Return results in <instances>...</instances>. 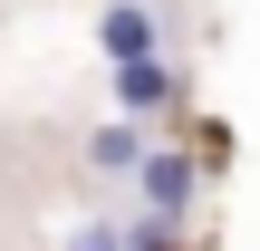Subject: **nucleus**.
<instances>
[{
    "mask_svg": "<svg viewBox=\"0 0 260 251\" xmlns=\"http://www.w3.org/2000/svg\"><path fill=\"white\" fill-rule=\"evenodd\" d=\"M106 58H116V68H135V58H154V19H145L135 0H116V10H106Z\"/></svg>",
    "mask_w": 260,
    "mask_h": 251,
    "instance_id": "nucleus-1",
    "label": "nucleus"
},
{
    "mask_svg": "<svg viewBox=\"0 0 260 251\" xmlns=\"http://www.w3.org/2000/svg\"><path fill=\"white\" fill-rule=\"evenodd\" d=\"M145 193H154V213L174 222V213L193 203V155H145Z\"/></svg>",
    "mask_w": 260,
    "mask_h": 251,
    "instance_id": "nucleus-2",
    "label": "nucleus"
},
{
    "mask_svg": "<svg viewBox=\"0 0 260 251\" xmlns=\"http://www.w3.org/2000/svg\"><path fill=\"white\" fill-rule=\"evenodd\" d=\"M164 97H174L164 58H135V68H116V106H135V116H145V106H164Z\"/></svg>",
    "mask_w": 260,
    "mask_h": 251,
    "instance_id": "nucleus-3",
    "label": "nucleus"
},
{
    "mask_svg": "<svg viewBox=\"0 0 260 251\" xmlns=\"http://www.w3.org/2000/svg\"><path fill=\"white\" fill-rule=\"evenodd\" d=\"M87 164H106V174H135V164H145V135H135V126H96V135H87Z\"/></svg>",
    "mask_w": 260,
    "mask_h": 251,
    "instance_id": "nucleus-4",
    "label": "nucleus"
},
{
    "mask_svg": "<svg viewBox=\"0 0 260 251\" xmlns=\"http://www.w3.org/2000/svg\"><path fill=\"white\" fill-rule=\"evenodd\" d=\"M125 251H174V222H164V213H145V222H125Z\"/></svg>",
    "mask_w": 260,
    "mask_h": 251,
    "instance_id": "nucleus-5",
    "label": "nucleus"
},
{
    "mask_svg": "<svg viewBox=\"0 0 260 251\" xmlns=\"http://www.w3.org/2000/svg\"><path fill=\"white\" fill-rule=\"evenodd\" d=\"M68 251H125V232H116V222H87V232H77Z\"/></svg>",
    "mask_w": 260,
    "mask_h": 251,
    "instance_id": "nucleus-6",
    "label": "nucleus"
}]
</instances>
